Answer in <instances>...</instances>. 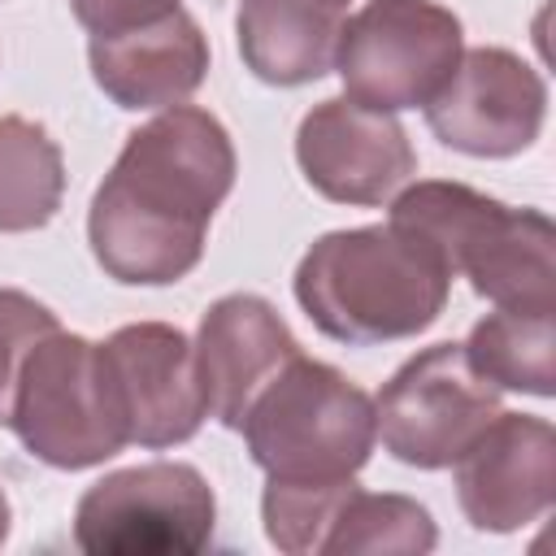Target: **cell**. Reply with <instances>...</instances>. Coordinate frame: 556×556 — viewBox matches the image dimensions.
Returning <instances> with one entry per match:
<instances>
[{
    "instance_id": "obj_15",
    "label": "cell",
    "mask_w": 556,
    "mask_h": 556,
    "mask_svg": "<svg viewBox=\"0 0 556 556\" xmlns=\"http://www.w3.org/2000/svg\"><path fill=\"white\" fill-rule=\"evenodd\" d=\"M343 13L317 0H239L235 35L243 65L269 87H304L334 70Z\"/></svg>"
},
{
    "instance_id": "obj_20",
    "label": "cell",
    "mask_w": 556,
    "mask_h": 556,
    "mask_svg": "<svg viewBox=\"0 0 556 556\" xmlns=\"http://www.w3.org/2000/svg\"><path fill=\"white\" fill-rule=\"evenodd\" d=\"M9 500H4V491H0V547H4V539H9Z\"/></svg>"
},
{
    "instance_id": "obj_8",
    "label": "cell",
    "mask_w": 556,
    "mask_h": 556,
    "mask_svg": "<svg viewBox=\"0 0 556 556\" xmlns=\"http://www.w3.org/2000/svg\"><path fill=\"white\" fill-rule=\"evenodd\" d=\"M500 413V391L469 365L460 343L408 356L374 400L382 447L413 469H452Z\"/></svg>"
},
{
    "instance_id": "obj_9",
    "label": "cell",
    "mask_w": 556,
    "mask_h": 556,
    "mask_svg": "<svg viewBox=\"0 0 556 556\" xmlns=\"http://www.w3.org/2000/svg\"><path fill=\"white\" fill-rule=\"evenodd\" d=\"M421 109L426 126L443 148L482 161H504L539 139L547 117V87L539 70L517 52L469 48Z\"/></svg>"
},
{
    "instance_id": "obj_18",
    "label": "cell",
    "mask_w": 556,
    "mask_h": 556,
    "mask_svg": "<svg viewBox=\"0 0 556 556\" xmlns=\"http://www.w3.org/2000/svg\"><path fill=\"white\" fill-rule=\"evenodd\" d=\"M439 543L434 517L426 513V504L408 500V495H391V491H361L356 482L343 486L321 552L326 556H374V552H430Z\"/></svg>"
},
{
    "instance_id": "obj_5",
    "label": "cell",
    "mask_w": 556,
    "mask_h": 556,
    "mask_svg": "<svg viewBox=\"0 0 556 556\" xmlns=\"http://www.w3.org/2000/svg\"><path fill=\"white\" fill-rule=\"evenodd\" d=\"M0 421L52 469H91L130 443L100 343L61 326L35 339L9 374Z\"/></svg>"
},
{
    "instance_id": "obj_7",
    "label": "cell",
    "mask_w": 556,
    "mask_h": 556,
    "mask_svg": "<svg viewBox=\"0 0 556 556\" xmlns=\"http://www.w3.org/2000/svg\"><path fill=\"white\" fill-rule=\"evenodd\" d=\"M465 52L460 17L439 0H369L352 13L334 43L343 96L400 113L426 104Z\"/></svg>"
},
{
    "instance_id": "obj_16",
    "label": "cell",
    "mask_w": 556,
    "mask_h": 556,
    "mask_svg": "<svg viewBox=\"0 0 556 556\" xmlns=\"http://www.w3.org/2000/svg\"><path fill=\"white\" fill-rule=\"evenodd\" d=\"M460 348L495 391L539 400L556 391V308H495Z\"/></svg>"
},
{
    "instance_id": "obj_3",
    "label": "cell",
    "mask_w": 556,
    "mask_h": 556,
    "mask_svg": "<svg viewBox=\"0 0 556 556\" xmlns=\"http://www.w3.org/2000/svg\"><path fill=\"white\" fill-rule=\"evenodd\" d=\"M452 278L391 226L321 235L295 265L304 317L334 343L378 348L430 330L447 308Z\"/></svg>"
},
{
    "instance_id": "obj_12",
    "label": "cell",
    "mask_w": 556,
    "mask_h": 556,
    "mask_svg": "<svg viewBox=\"0 0 556 556\" xmlns=\"http://www.w3.org/2000/svg\"><path fill=\"white\" fill-rule=\"evenodd\" d=\"M556 495V430L530 413H495L456 460V500L473 530L534 526Z\"/></svg>"
},
{
    "instance_id": "obj_10",
    "label": "cell",
    "mask_w": 556,
    "mask_h": 556,
    "mask_svg": "<svg viewBox=\"0 0 556 556\" xmlns=\"http://www.w3.org/2000/svg\"><path fill=\"white\" fill-rule=\"evenodd\" d=\"M295 161L317 195L356 208L387 204L417 174L408 130L391 113L365 109L348 96L321 100L304 113L295 130Z\"/></svg>"
},
{
    "instance_id": "obj_1",
    "label": "cell",
    "mask_w": 556,
    "mask_h": 556,
    "mask_svg": "<svg viewBox=\"0 0 556 556\" xmlns=\"http://www.w3.org/2000/svg\"><path fill=\"white\" fill-rule=\"evenodd\" d=\"M235 143L208 109L169 104L130 130L87 208L96 265L126 287L187 278L235 187Z\"/></svg>"
},
{
    "instance_id": "obj_4",
    "label": "cell",
    "mask_w": 556,
    "mask_h": 556,
    "mask_svg": "<svg viewBox=\"0 0 556 556\" xmlns=\"http://www.w3.org/2000/svg\"><path fill=\"white\" fill-rule=\"evenodd\" d=\"M256 469L282 482H330L365 469L378 443L374 400L334 365L291 356L243 417Z\"/></svg>"
},
{
    "instance_id": "obj_2",
    "label": "cell",
    "mask_w": 556,
    "mask_h": 556,
    "mask_svg": "<svg viewBox=\"0 0 556 556\" xmlns=\"http://www.w3.org/2000/svg\"><path fill=\"white\" fill-rule=\"evenodd\" d=\"M387 226L447 278H469L495 308H556V230L539 208H513L465 182L430 178L395 191Z\"/></svg>"
},
{
    "instance_id": "obj_19",
    "label": "cell",
    "mask_w": 556,
    "mask_h": 556,
    "mask_svg": "<svg viewBox=\"0 0 556 556\" xmlns=\"http://www.w3.org/2000/svg\"><path fill=\"white\" fill-rule=\"evenodd\" d=\"M70 9L91 35H113L165 17L169 9H178V0H70Z\"/></svg>"
},
{
    "instance_id": "obj_13",
    "label": "cell",
    "mask_w": 556,
    "mask_h": 556,
    "mask_svg": "<svg viewBox=\"0 0 556 556\" xmlns=\"http://www.w3.org/2000/svg\"><path fill=\"white\" fill-rule=\"evenodd\" d=\"M191 348L204 408L226 430H239L252 400L274 382V374L291 356H300V343L278 317V308L248 291L213 300L200 317Z\"/></svg>"
},
{
    "instance_id": "obj_11",
    "label": "cell",
    "mask_w": 556,
    "mask_h": 556,
    "mask_svg": "<svg viewBox=\"0 0 556 556\" xmlns=\"http://www.w3.org/2000/svg\"><path fill=\"white\" fill-rule=\"evenodd\" d=\"M100 352L130 443L174 447L200 430L208 408L195 374V348L178 326L135 321L113 330Z\"/></svg>"
},
{
    "instance_id": "obj_14",
    "label": "cell",
    "mask_w": 556,
    "mask_h": 556,
    "mask_svg": "<svg viewBox=\"0 0 556 556\" xmlns=\"http://www.w3.org/2000/svg\"><path fill=\"white\" fill-rule=\"evenodd\" d=\"M91 78L117 109H169L195 96L208 74V39L191 13L169 9L156 22L91 35Z\"/></svg>"
},
{
    "instance_id": "obj_17",
    "label": "cell",
    "mask_w": 556,
    "mask_h": 556,
    "mask_svg": "<svg viewBox=\"0 0 556 556\" xmlns=\"http://www.w3.org/2000/svg\"><path fill=\"white\" fill-rule=\"evenodd\" d=\"M65 161L56 139L30 117H0V230L26 235L56 217Z\"/></svg>"
},
{
    "instance_id": "obj_6",
    "label": "cell",
    "mask_w": 556,
    "mask_h": 556,
    "mask_svg": "<svg viewBox=\"0 0 556 556\" xmlns=\"http://www.w3.org/2000/svg\"><path fill=\"white\" fill-rule=\"evenodd\" d=\"M213 526V486L187 460L113 469L74 508V543L87 556H191L208 547Z\"/></svg>"
},
{
    "instance_id": "obj_21",
    "label": "cell",
    "mask_w": 556,
    "mask_h": 556,
    "mask_svg": "<svg viewBox=\"0 0 556 556\" xmlns=\"http://www.w3.org/2000/svg\"><path fill=\"white\" fill-rule=\"evenodd\" d=\"M317 4H326V9H339V13H343V4H348V0H317Z\"/></svg>"
}]
</instances>
